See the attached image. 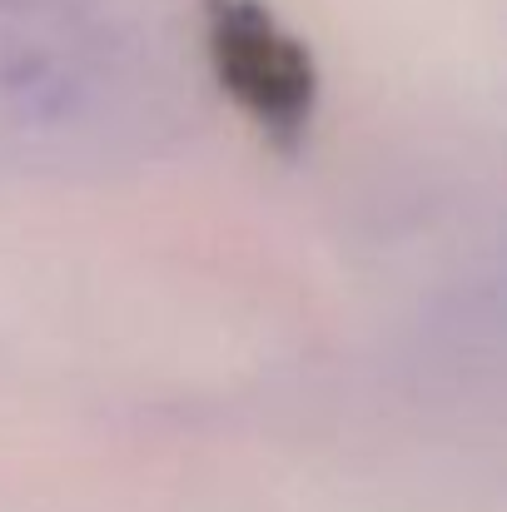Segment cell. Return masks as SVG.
<instances>
[{"label":"cell","instance_id":"6da1fadb","mask_svg":"<svg viewBox=\"0 0 507 512\" xmlns=\"http://www.w3.org/2000/svg\"><path fill=\"white\" fill-rule=\"evenodd\" d=\"M199 95L194 0H0V174L145 170Z\"/></svg>","mask_w":507,"mask_h":512},{"label":"cell","instance_id":"7a4b0ae2","mask_svg":"<svg viewBox=\"0 0 507 512\" xmlns=\"http://www.w3.org/2000/svg\"><path fill=\"white\" fill-rule=\"evenodd\" d=\"M199 85L219 90L274 150H294L319 115V65L264 0H194Z\"/></svg>","mask_w":507,"mask_h":512}]
</instances>
